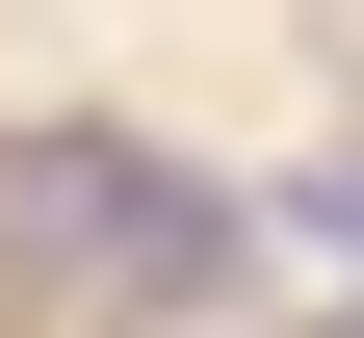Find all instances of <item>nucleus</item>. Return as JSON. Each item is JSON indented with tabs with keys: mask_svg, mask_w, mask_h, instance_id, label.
Returning a JSON list of instances; mask_svg holds the SVG:
<instances>
[{
	"mask_svg": "<svg viewBox=\"0 0 364 338\" xmlns=\"http://www.w3.org/2000/svg\"><path fill=\"white\" fill-rule=\"evenodd\" d=\"M0 260L105 286V312H235L260 286V208L182 182V157H130V130H0Z\"/></svg>",
	"mask_w": 364,
	"mask_h": 338,
	"instance_id": "1",
	"label": "nucleus"
},
{
	"mask_svg": "<svg viewBox=\"0 0 364 338\" xmlns=\"http://www.w3.org/2000/svg\"><path fill=\"white\" fill-rule=\"evenodd\" d=\"M260 234H312V260L364 286V157H312V182H287V208H260Z\"/></svg>",
	"mask_w": 364,
	"mask_h": 338,
	"instance_id": "2",
	"label": "nucleus"
}]
</instances>
